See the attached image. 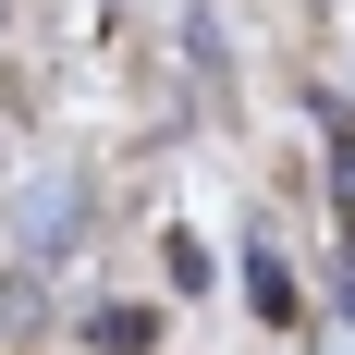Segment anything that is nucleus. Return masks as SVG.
I'll list each match as a JSON object with an SVG mask.
<instances>
[{
	"label": "nucleus",
	"mask_w": 355,
	"mask_h": 355,
	"mask_svg": "<svg viewBox=\"0 0 355 355\" xmlns=\"http://www.w3.org/2000/svg\"><path fill=\"white\" fill-rule=\"evenodd\" d=\"M245 294H257V306H270V319H294V282H282V257H270V245L245 257Z\"/></svg>",
	"instance_id": "2"
},
{
	"label": "nucleus",
	"mask_w": 355,
	"mask_h": 355,
	"mask_svg": "<svg viewBox=\"0 0 355 355\" xmlns=\"http://www.w3.org/2000/svg\"><path fill=\"white\" fill-rule=\"evenodd\" d=\"M86 331H98L110 355H147V343H159V319H147V306H98V319H86Z\"/></svg>",
	"instance_id": "1"
}]
</instances>
